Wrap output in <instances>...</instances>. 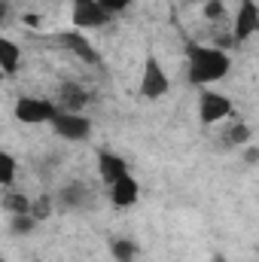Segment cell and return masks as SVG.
<instances>
[{
    "instance_id": "cell-17",
    "label": "cell",
    "mask_w": 259,
    "mask_h": 262,
    "mask_svg": "<svg viewBox=\"0 0 259 262\" xmlns=\"http://www.w3.org/2000/svg\"><path fill=\"white\" fill-rule=\"evenodd\" d=\"M0 183L3 186L15 183V159H12V152H0Z\"/></svg>"
},
{
    "instance_id": "cell-12",
    "label": "cell",
    "mask_w": 259,
    "mask_h": 262,
    "mask_svg": "<svg viewBox=\"0 0 259 262\" xmlns=\"http://www.w3.org/2000/svg\"><path fill=\"white\" fill-rule=\"evenodd\" d=\"M18 64H21V46L12 43L9 37H0V70L9 76L18 70Z\"/></svg>"
},
{
    "instance_id": "cell-15",
    "label": "cell",
    "mask_w": 259,
    "mask_h": 262,
    "mask_svg": "<svg viewBox=\"0 0 259 262\" xmlns=\"http://www.w3.org/2000/svg\"><path fill=\"white\" fill-rule=\"evenodd\" d=\"M3 207H6L12 216H18V213H31V198L18 195V192H6V195H3Z\"/></svg>"
},
{
    "instance_id": "cell-14",
    "label": "cell",
    "mask_w": 259,
    "mask_h": 262,
    "mask_svg": "<svg viewBox=\"0 0 259 262\" xmlns=\"http://www.w3.org/2000/svg\"><path fill=\"white\" fill-rule=\"evenodd\" d=\"M110 253H113L116 262H134L137 259V244L128 241V238H119V241L110 244Z\"/></svg>"
},
{
    "instance_id": "cell-5",
    "label": "cell",
    "mask_w": 259,
    "mask_h": 262,
    "mask_svg": "<svg viewBox=\"0 0 259 262\" xmlns=\"http://www.w3.org/2000/svg\"><path fill=\"white\" fill-rule=\"evenodd\" d=\"M110 18H113V12H107L101 0H73V28L76 31L104 28V25H110Z\"/></svg>"
},
{
    "instance_id": "cell-19",
    "label": "cell",
    "mask_w": 259,
    "mask_h": 262,
    "mask_svg": "<svg viewBox=\"0 0 259 262\" xmlns=\"http://www.w3.org/2000/svg\"><path fill=\"white\" fill-rule=\"evenodd\" d=\"M204 18H207V21H223V18H226V3H223V0L204 3Z\"/></svg>"
},
{
    "instance_id": "cell-8",
    "label": "cell",
    "mask_w": 259,
    "mask_h": 262,
    "mask_svg": "<svg viewBox=\"0 0 259 262\" xmlns=\"http://www.w3.org/2000/svg\"><path fill=\"white\" fill-rule=\"evenodd\" d=\"M58 43L64 46L67 52H73L79 61H85V64H98V49L85 40V34H79V31H61V34H58Z\"/></svg>"
},
{
    "instance_id": "cell-7",
    "label": "cell",
    "mask_w": 259,
    "mask_h": 262,
    "mask_svg": "<svg viewBox=\"0 0 259 262\" xmlns=\"http://www.w3.org/2000/svg\"><path fill=\"white\" fill-rule=\"evenodd\" d=\"M259 31V3L256 0H241L235 12V40H247Z\"/></svg>"
},
{
    "instance_id": "cell-13",
    "label": "cell",
    "mask_w": 259,
    "mask_h": 262,
    "mask_svg": "<svg viewBox=\"0 0 259 262\" xmlns=\"http://www.w3.org/2000/svg\"><path fill=\"white\" fill-rule=\"evenodd\" d=\"M58 201L64 207H85L89 204V186L79 183V180H73V183H67L64 189L58 192Z\"/></svg>"
},
{
    "instance_id": "cell-9",
    "label": "cell",
    "mask_w": 259,
    "mask_h": 262,
    "mask_svg": "<svg viewBox=\"0 0 259 262\" xmlns=\"http://www.w3.org/2000/svg\"><path fill=\"white\" fill-rule=\"evenodd\" d=\"M125 174H128V165H125L122 156H116V152H110V149L98 152V177H101L107 186H113V183L122 180Z\"/></svg>"
},
{
    "instance_id": "cell-3",
    "label": "cell",
    "mask_w": 259,
    "mask_h": 262,
    "mask_svg": "<svg viewBox=\"0 0 259 262\" xmlns=\"http://www.w3.org/2000/svg\"><path fill=\"white\" fill-rule=\"evenodd\" d=\"M232 110H235V107H232V98L223 95V92L204 89V92L198 95V119H201L204 125H217V122L229 119Z\"/></svg>"
},
{
    "instance_id": "cell-23",
    "label": "cell",
    "mask_w": 259,
    "mask_h": 262,
    "mask_svg": "<svg viewBox=\"0 0 259 262\" xmlns=\"http://www.w3.org/2000/svg\"><path fill=\"white\" fill-rule=\"evenodd\" d=\"M213 262H226V259H223V256H217V259H213Z\"/></svg>"
},
{
    "instance_id": "cell-11",
    "label": "cell",
    "mask_w": 259,
    "mask_h": 262,
    "mask_svg": "<svg viewBox=\"0 0 259 262\" xmlns=\"http://www.w3.org/2000/svg\"><path fill=\"white\" fill-rule=\"evenodd\" d=\"M140 198V186H137V180L125 174L122 180H116L113 186H110V201H113V207H131L134 201Z\"/></svg>"
},
{
    "instance_id": "cell-16",
    "label": "cell",
    "mask_w": 259,
    "mask_h": 262,
    "mask_svg": "<svg viewBox=\"0 0 259 262\" xmlns=\"http://www.w3.org/2000/svg\"><path fill=\"white\" fill-rule=\"evenodd\" d=\"M247 140H250V125L235 122L232 128L226 131V140H223V143H226V146H244Z\"/></svg>"
},
{
    "instance_id": "cell-18",
    "label": "cell",
    "mask_w": 259,
    "mask_h": 262,
    "mask_svg": "<svg viewBox=\"0 0 259 262\" xmlns=\"http://www.w3.org/2000/svg\"><path fill=\"white\" fill-rule=\"evenodd\" d=\"M34 226H37V220H34L31 213H18V216H12V220H9L12 235H31V232H34Z\"/></svg>"
},
{
    "instance_id": "cell-22",
    "label": "cell",
    "mask_w": 259,
    "mask_h": 262,
    "mask_svg": "<svg viewBox=\"0 0 259 262\" xmlns=\"http://www.w3.org/2000/svg\"><path fill=\"white\" fill-rule=\"evenodd\" d=\"M186 3H201V6H204V3H210V0H186Z\"/></svg>"
},
{
    "instance_id": "cell-4",
    "label": "cell",
    "mask_w": 259,
    "mask_h": 262,
    "mask_svg": "<svg viewBox=\"0 0 259 262\" xmlns=\"http://www.w3.org/2000/svg\"><path fill=\"white\" fill-rule=\"evenodd\" d=\"M168 89H171V79H168L162 61H159L156 55H146L143 73H140V95H143L146 101H156V98H162Z\"/></svg>"
},
{
    "instance_id": "cell-10",
    "label": "cell",
    "mask_w": 259,
    "mask_h": 262,
    "mask_svg": "<svg viewBox=\"0 0 259 262\" xmlns=\"http://www.w3.org/2000/svg\"><path fill=\"white\" fill-rule=\"evenodd\" d=\"M85 104H89V92L79 82H61V89H58V110L79 113Z\"/></svg>"
},
{
    "instance_id": "cell-2",
    "label": "cell",
    "mask_w": 259,
    "mask_h": 262,
    "mask_svg": "<svg viewBox=\"0 0 259 262\" xmlns=\"http://www.w3.org/2000/svg\"><path fill=\"white\" fill-rule=\"evenodd\" d=\"M58 116V104L46 101V98H34V95H25L15 101V119L25 122V125H52V119Z\"/></svg>"
},
{
    "instance_id": "cell-21",
    "label": "cell",
    "mask_w": 259,
    "mask_h": 262,
    "mask_svg": "<svg viewBox=\"0 0 259 262\" xmlns=\"http://www.w3.org/2000/svg\"><path fill=\"white\" fill-rule=\"evenodd\" d=\"M101 3H104V9H107V12H113V15L131 6V0H101Z\"/></svg>"
},
{
    "instance_id": "cell-1",
    "label": "cell",
    "mask_w": 259,
    "mask_h": 262,
    "mask_svg": "<svg viewBox=\"0 0 259 262\" xmlns=\"http://www.w3.org/2000/svg\"><path fill=\"white\" fill-rule=\"evenodd\" d=\"M232 58L217 46H189V82L207 85L229 73Z\"/></svg>"
},
{
    "instance_id": "cell-20",
    "label": "cell",
    "mask_w": 259,
    "mask_h": 262,
    "mask_svg": "<svg viewBox=\"0 0 259 262\" xmlns=\"http://www.w3.org/2000/svg\"><path fill=\"white\" fill-rule=\"evenodd\" d=\"M49 213H52V201H49V198H40V201L31 204V216H34V220H46Z\"/></svg>"
},
{
    "instance_id": "cell-6",
    "label": "cell",
    "mask_w": 259,
    "mask_h": 262,
    "mask_svg": "<svg viewBox=\"0 0 259 262\" xmlns=\"http://www.w3.org/2000/svg\"><path fill=\"white\" fill-rule=\"evenodd\" d=\"M52 131L61 137V140H89L92 134V122L82 116V113H70V110H58V116L52 119Z\"/></svg>"
}]
</instances>
